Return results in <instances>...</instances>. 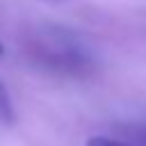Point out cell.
Segmentation results:
<instances>
[{"instance_id": "cell-5", "label": "cell", "mask_w": 146, "mask_h": 146, "mask_svg": "<svg viewBox=\"0 0 146 146\" xmlns=\"http://www.w3.org/2000/svg\"><path fill=\"white\" fill-rule=\"evenodd\" d=\"M2 52H5V48H2V43H0V55H2Z\"/></svg>"}, {"instance_id": "cell-1", "label": "cell", "mask_w": 146, "mask_h": 146, "mask_svg": "<svg viewBox=\"0 0 146 146\" xmlns=\"http://www.w3.org/2000/svg\"><path fill=\"white\" fill-rule=\"evenodd\" d=\"M36 57L39 62H43V66L52 68V71H62L68 75H78L89 71L91 59L87 57V52L82 48H78L75 43H62V41H46L43 46L36 48Z\"/></svg>"}, {"instance_id": "cell-2", "label": "cell", "mask_w": 146, "mask_h": 146, "mask_svg": "<svg viewBox=\"0 0 146 146\" xmlns=\"http://www.w3.org/2000/svg\"><path fill=\"white\" fill-rule=\"evenodd\" d=\"M11 121H14V105L7 87L0 82V123H11Z\"/></svg>"}, {"instance_id": "cell-4", "label": "cell", "mask_w": 146, "mask_h": 146, "mask_svg": "<svg viewBox=\"0 0 146 146\" xmlns=\"http://www.w3.org/2000/svg\"><path fill=\"white\" fill-rule=\"evenodd\" d=\"M84 146H128L119 139H112V137H103V135H96V137H89Z\"/></svg>"}, {"instance_id": "cell-3", "label": "cell", "mask_w": 146, "mask_h": 146, "mask_svg": "<svg viewBox=\"0 0 146 146\" xmlns=\"http://www.w3.org/2000/svg\"><path fill=\"white\" fill-rule=\"evenodd\" d=\"M125 135H128L130 141H135L137 146H146V121L128 125V128H125Z\"/></svg>"}]
</instances>
